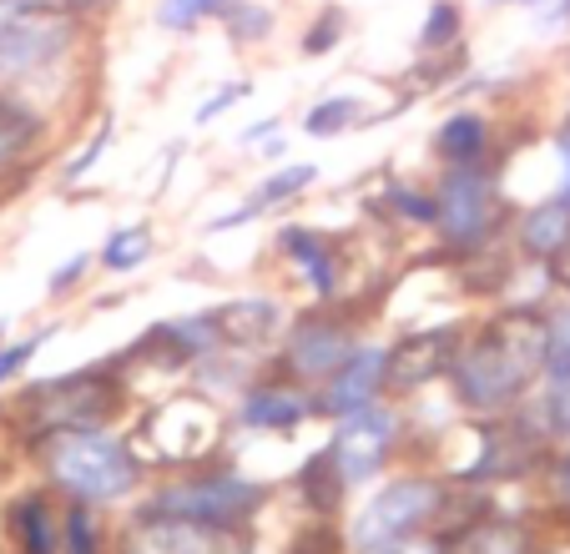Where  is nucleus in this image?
Returning a JSON list of instances; mask_svg holds the SVG:
<instances>
[{"instance_id":"f257e3e1","label":"nucleus","mask_w":570,"mask_h":554,"mask_svg":"<svg viewBox=\"0 0 570 554\" xmlns=\"http://www.w3.org/2000/svg\"><path fill=\"white\" fill-rule=\"evenodd\" d=\"M454 394L480 414H500L530 388V378L546 374V323L530 313H505L484 323L480 338L464 343L450 358Z\"/></svg>"},{"instance_id":"f03ea898","label":"nucleus","mask_w":570,"mask_h":554,"mask_svg":"<svg viewBox=\"0 0 570 554\" xmlns=\"http://www.w3.org/2000/svg\"><path fill=\"white\" fill-rule=\"evenodd\" d=\"M46 474L71 494L76 504H111L137 489V458L121 438L101 428H71L46 438Z\"/></svg>"},{"instance_id":"7ed1b4c3","label":"nucleus","mask_w":570,"mask_h":554,"mask_svg":"<svg viewBox=\"0 0 570 554\" xmlns=\"http://www.w3.org/2000/svg\"><path fill=\"white\" fill-rule=\"evenodd\" d=\"M444 510V484L434 479H394L358 520V550H384L399 540H420V530Z\"/></svg>"},{"instance_id":"20e7f679","label":"nucleus","mask_w":570,"mask_h":554,"mask_svg":"<svg viewBox=\"0 0 570 554\" xmlns=\"http://www.w3.org/2000/svg\"><path fill=\"white\" fill-rule=\"evenodd\" d=\"M151 514H177V520H203V524H243L248 514L263 510V489L237 474H203V479L167 484L157 499L147 504Z\"/></svg>"},{"instance_id":"39448f33","label":"nucleus","mask_w":570,"mask_h":554,"mask_svg":"<svg viewBox=\"0 0 570 554\" xmlns=\"http://www.w3.org/2000/svg\"><path fill=\"white\" fill-rule=\"evenodd\" d=\"M127 554H253V544L233 524H203L141 510L127 530Z\"/></svg>"},{"instance_id":"423d86ee","label":"nucleus","mask_w":570,"mask_h":554,"mask_svg":"<svg viewBox=\"0 0 570 554\" xmlns=\"http://www.w3.org/2000/svg\"><path fill=\"white\" fill-rule=\"evenodd\" d=\"M440 233H444V243H454V247H474V243H484V237L495 233V181L484 177V171H474V161L470 167H454L450 177L440 181Z\"/></svg>"},{"instance_id":"0eeeda50","label":"nucleus","mask_w":570,"mask_h":554,"mask_svg":"<svg viewBox=\"0 0 570 554\" xmlns=\"http://www.w3.org/2000/svg\"><path fill=\"white\" fill-rule=\"evenodd\" d=\"M41 414H36V428L41 434H71V428H97L111 418V408L121 404V394L97 374H76V378H56L36 394Z\"/></svg>"},{"instance_id":"6e6552de","label":"nucleus","mask_w":570,"mask_h":554,"mask_svg":"<svg viewBox=\"0 0 570 554\" xmlns=\"http://www.w3.org/2000/svg\"><path fill=\"white\" fill-rule=\"evenodd\" d=\"M71 21L61 16H26V11H11L0 21V76H21L31 71H46L51 61H61L71 51Z\"/></svg>"},{"instance_id":"1a4fd4ad","label":"nucleus","mask_w":570,"mask_h":554,"mask_svg":"<svg viewBox=\"0 0 570 554\" xmlns=\"http://www.w3.org/2000/svg\"><path fill=\"white\" fill-rule=\"evenodd\" d=\"M394 438H399V418L389 414V408L368 404V408H358V414H344L334 444H328L344 484H364L368 474H379V464L389 458Z\"/></svg>"},{"instance_id":"9d476101","label":"nucleus","mask_w":570,"mask_h":554,"mask_svg":"<svg viewBox=\"0 0 570 554\" xmlns=\"http://www.w3.org/2000/svg\"><path fill=\"white\" fill-rule=\"evenodd\" d=\"M354 353V338H348L344 323H328V318H303L293 328L288 348H283V368L303 384H323L344 368V358Z\"/></svg>"},{"instance_id":"9b49d317","label":"nucleus","mask_w":570,"mask_h":554,"mask_svg":"<svg viewBox=\"0 0 570 554\" xmlns=\"http://www.w3.org/2000/svg\"><path fill=\"white\" fill-rule=\"evenodd\" d=\"M384 368H389V348H379V343L374 348H354L344 358V368L323 384L318 408L344 418V414H358V408L379 404V394H384Z\"/></svg>"},{"instance_id":"f8f14e48","label":"nucleus","mask_w":570,"mask_h":554,"mask_svg":"<svg viewBox=\"0 0 570 554\" xmlns=\"http://www.w3.org/2000/svg\"><path fill=\"white\" fill-rule=\"evenodd\" d=\"M454 358V328H434L420 338H404L399 348H389V368H384V388H424L430 378H440Z\"/></svg>"},{"instance_id":"ddd939ff","label":"nucleus","mask_w":570,"mask_h":554,"mask_svg":"<svg viewBox=\"0 0 570 554\" xmlns=\"http://www.w3.org/2000/svg\"><path fill=\"white\" fill-rule=\"evenodd\" d=\"M308 398L298 388H283V384H258L248 388V398L237 404V424L243 428H298L308 418Z\"/></svg>"},{"instance_id":"4468645a","label":"nucleus","mask_w":570,"mask_h":554,"mask_svg":"<svg viewBox=\"0 0 570 554\" xmlns=\"http://www.w3.org/2000/svg\"><path fill=\"white\" fill-rule=\"evenodd\" d=\"M520 243H525V253L535 257H560L570 247V197H550V202H540L535 212L520 222Z\"/></svg>"},{"instance_id":"2eb2a0df","label":"nucleus","mask_w":570,"mask_h":554,"mask_svg":"<svg viewBox=\"0 0 570 554\" xmlns=\"http://www.w3.org/2000/svg\"><path fill=\"white\" fill-rule=\"evenodd\" d=\"M283 253L298 263V273L308 277V288L318 293V298L334 293V247H328V237L303 233V227H288V233H283Z\"/></svg>"},{"instance_id":"dca6fc26","label":"nucleus","mask_w":570,"mask_h":554,"mask_svg":"<svg viewBox=\"0 0 570 554\" xmlns=\"http://www.w3.org/2000/svg\"><path fill=\"white\" fill-rule=\"evenodd\" d=\"M11 534L21 544V554H56L61 534H56V514L41 494H26L11 504Z\"/></svg>"},{"instance_id":"f3484780","label":"nucleus","mask_w":570,"mask_h":554,"mask_svg":"<svg viewBox=\"0 0 570 554\" xmlns=\"http://www.w3.org/2000/svg\"><path fill=\"white\" fill-rule=\"evenodd\" d=\"M484 141H490V127H484L474 111H460L440 127V151L454 161V167H470V161L484 157Z\"/></svg>"},{"instance_id":"a211bd4d","label":"nucleus","mask_w":570,"mask_h":554,"mask_svg":"<svg viewBox=\"0 0 570 554\" xmlns=\"http://www.w3.org/2000/svg\"><path fill=\"white\" fill-rule=\"evenodd\" d=\"M298 489H303V499H308L313 510H338L344 474H338V464H334V454H328V448H323V454H313L308 464H303Z\"/></svg>"},{"instance_id":"6ab92c4d","label":"nucleus","mask_w":570,"mask_h":554,"mask_svg":"<svg viewBox=\"0 0 570 554\" xmlns=\"http://www.w3.org/2000/svg\"><path fill=\"white\" fill-rule=\"evenodd\" d=\"M41 131V121L31 117V111L21 107L16 97H0V167H11L16 157H21L26 147H31V137Z\"/></svg>"},{"instance_id":"aec40b11","label":"nucleus","mask_w":570,"mask_h":554,"mask_svg":"<svg viewBox=\"0 0 570 554\" xmlns=\"http://www.w3.org/2000/svg\"><path fill=\"white\" fill-rule=\"evenodd\" d=\"M273 323H278V308H273L268 298H248V303H233V308H223L217 313V328L223 333H233L237 343L243 338H263V333L273 328Z\"/></svg>"},{"instance_id":"412c9836","label":"nucleus","mask_w":570,"mask_h":554,"mask_svg":"<svg viewBox=\"0 0 570 554\" xmlns=\"http://www.w3.org/2000/svg\"><path fill=\"white\" fill-rule=\"evenodd\" d=\"M147 253H151V233L137 222V227H127V233L111 237L107 253H101V263H107L111 273H131V267L147 263Z\"/></svg>"},{"instance_id":"4be33fe9","label":"nucleus","mask_w":570,"mask_h":554,"mask_svg":"<svg viewBox=\"0 0 570 554\" xmlns=\"http://www.w3.org/2000/svg\"><path fill=\"white\" fill-rule=\"evenodd\" d=\"M313 177H318V167H308V161H293L288 171H273V177L263 181L258 197H253V207H273V202H283V197H298Z\"/></svg>"},{"instance_id":"5701e85b","label":"nucleus","mask_w":570,"mask_h":554,"mask_svg":"<svg viewBox=\"0 0 570 554\" xmlns=\"http://www.w3.org/2000/svg\"><path fill=\"white\" fill-rule=\"evenodd\" d=\"M233 0H161V26L173 31H187L197 21H213V16H227Z\"/></svg>"},{"instance_id":"b1692460","label":"nucleus","mask_w":570,"mask_h":554,"mask_svg":"<svg viewBox=\"0 0 570 554\" xmlns=\"http://www.w3.org/2000/svg\"><path fill=\"white\" fill-rule=\"evenodd\" d=\"M354 117H358V101L354 97H334V101H318V107L308 111V121H303V127H308L313 137H334V131L354 127Z\"/></svg>"},{"instance_id":"393cba45","label":"nucleus","mask_w":570,"mask_h":554,"mask_svg":"<svg viewBox=\"0 0 570 554\" xmlns=\"http://www.w3.org/2000/svg\"><path fill=\"white\" fill-rule=\"evenodd\" d=\"M546 374H570V308L546 323Z\"/></svg>"},{"instance_id":"a878e982","label":"nucleus","mask_w":570,"mask_h":554,"mask_svg":"<svg viewBox=\"0 0 570 554\" xmlns=\"http://www.w3.org/2000/svg\"><path fill=\"white\" fill-rule=\"evenodd\" d=\"M66 554H97V514H91V504H71V514H66Z\"/></svg>"},{"instance_id":"bb28decb","label":"nucleus","mask_w":570,"mask_h":554,"mask_svg":"<svg viewBox=\"0 0 570 554\" xmlns=\"http://www.w3.org/2000/svg\"><path fill=\"white\" fill-rule=\"evenodd\" d=\"M546 434H556L560 444H570V374H560L546 394Z\"/></svg>"},{"instance_id":"cd10ccee","label":"nucleus","mask_w":570,"mask_h":554,"mask_svg":"<svg viewBox=\"0 0 570 554\" xmlns=\"http://www.w3.org/2000/svg\"><path fill=\"white\" fill-rule=\"evenodd\" d=\"M454 31H460V11H454L450 0H440V6L430 11V26L420 31V46H424V51H434V46L454 41Z\"/></svg>"},{"instance_id":"c85d7f7f","label":"nucleus","mask_w":570,"mask_h":554,"mask_svg":"<svg viewBox=\"0 0 570 554\" xmlns=\"http://www.w3.org/2000/svg\"><path fill=\"white\" fill-rule=\"evenodd\" d=\"M338 36H344V16H338V11H323L318 26L308 31V41H303V51L318 56V51H328V46H338Z\"/></svg>"},{"instance_id":"c756f323","label":"nucleus","mask_w":570,"mask_h":554,"mask_svg":"<svg viewBox=\"0 0 570 554\" xmlns=\"http://www.w3.org/2000/svg\"><path fill=\"white\" fill-rule=\"evenodd\" d=\"M36 343H46V338H31V343H16V348H6L0 353V384H11L16 374H21L26 363L36 358Z\"/></svg>"},{"instance_id":"7c9ffc66","label":"nucleus","mask_w":570,"mask_h":554,"mask_svg":"<svg viewBox=\"0 0 570 554\" xmlns=\"http://www.w3.org/2000/svg\"><path fill=\"white\" fill-rule=\"evenodd\" d=\"M237 97H248V86L243 81H233V86H223V91H217L213 101H203V107H197V121H213V117H223L227 107H233Z\"/></svg>"},{"instance_id":"2f4dec72","label":"nucleus","mask_w":570,"mask_h":554,"mask_svg":"<svg viewBox=\"0 0 570 554\" xmlns=\"http://www.w3.org/2000/svg\"><path fill=\"white\" fill-rule=\"evenodd\" d=\"M87 267H91V253H76L71 263L61 267V273H51V293H66V288H71V283H76V277L87 273Z\"/></svg>"},{"instance_id":"473e14b6","label":"nucleus","mask_w":570,"mask_h":554,"mask_svg":"<svg viewBox=\"0 0 570 554\" xmlns=\"http://www.w3.org/2000/svg\"><path fill=\"white\" fill-rule=\"evenodd\" d=\"M101 151H107V131H101V137L91 141V147L81 151V157H76L71 167H66V181H76V177H81V171H87V167H97V157H101Z\"/></svg>"},{"instance_id":"72a5a7b5","label":"nucleus","mask_w":570,"mask_h":554,"mask_svg":"<svg viewBox=\"0 0 570 554\" xmlns=\"http://www.w3.org/2000/svg\"><path fill=\"white\" fill-rule=\"evenodd\" d=\"M556 499H560V504H570V454L556 464Z\"/></svg>"},{"instance_id":"f704fd0d","label":"nucleus","mask_w":570,"mask_h":554,"mask_svg":"<svg viewBox=\"0 0 570 554\" xmlns=\"http://www.w3.org/2000/svg\"><path fill=\"white\" fill-rule=\"evenodd\" d=\"M560 157H566V181H560V197H570V137L560 141Z\"/></svg>"},{"instance_id":"c9c22d12","label":"nucleus","mask_w":570,"mask_h":554,"mask_svg":"<svg viewBox=\"0 0 570 554\" xmlns=\"http://www.w3.org/2000/svg\"><path fill=\"white\" fill-rule=\"evenodd\" d=\"M495 6H530V0H495Z\"/></svg>"}]
</instances>
